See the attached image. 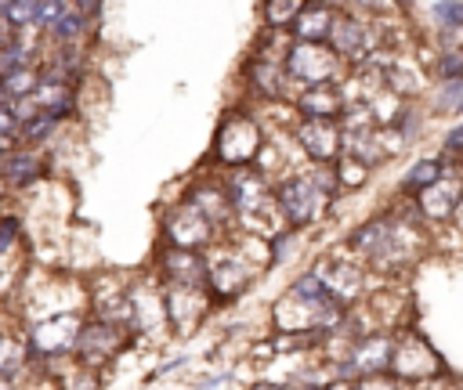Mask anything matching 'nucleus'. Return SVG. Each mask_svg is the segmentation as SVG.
I'll return each instance as SVG.
<instances>
[{
  "label": "nucleus",
  "instance_id": "obj_1",
  "mask_svg": "<svg viewBox=\"0 0 463 390\" xmlns=\"http://www.w3.org/2000/svg\"><path fill=\"white\" fill-rule=\"evenodd\" d=\"M336 191H340V184H336L333 166H318V173H293V177H286L275 188V206L286 217V224L293 231H300V228H307V224L326 217V209H329Z\"/></svg>",
  "mask_w": 463,
  "mask_h": 390
},
{
  "label": "nucleus",
  "instance_id": "obj_2",
  "mask_svg": "<svg viewBox=\"0 0 463 390\" xmlns=\"http://www.w3.org/2000/svg\"><path fill=\"white\" fill-rule=\"evenodd\" d=\"M260 148H264V134H260V123L250 116V112H228L213 134V159L239 170V166H253L260 159Z\"/></svg>",
  "mask_w": 463,
  "mask_h": 390
},
{
  "label": "nucleus",
  "instance_id": "obj_3",
  "mask_svg": "<svg viewBox=\"0 0 463 390\" xmlns=\"http://www.w3.org/2000/svg\"><path fill=\"white\" fill-rule=\"evenodd\" d=\"M282 61H286L289 79H297L304 87H315V83H333L340 76L344 58L333 51L329 40H289Z\"/></svg>",
  "mask_w": 463,
  "mask_h": 390
},
{
  "label": "nucleus",
  "instance_id": "obj_4",
  "mask_svg": "<svg viewBox=\"0 0 463 390\" xmlns=\"http://www.w3.org/2000/svg\"><path fill=\"white\" fill-rule=\"evenodd\" d=\"M391 372H394L405 386H412V383H420V379H430V376L445 372V365H441L438 350H434L416 329H402V332H394Z\"/></svg>",
  "mask_w": 463,
  "mask_h": 390
},
{
  "label": "nucleus",
  "instance_id": "obj_5",
  "mask_svg": "<svg viewBox=\"0 0 463 390\" xmlns=\"http://www.w3.org/2000/svg\"><path fill=\"white\" fill-rule=\"evenodd\" d=\"M329 43L351 65H362L365 58H373L383 47V40L376 36V25L369 22V14H358V11H336Z\"/></svg>",
  "mask_w": 463,
  "mask_h": 390
},
{
  "label": "nucleus",
  "instance_id": "obj_6",
  "mask_svg": "<svg viewBox=\"0 0 463 390\" xmlns=\"http://www.w3.org/2000/svg\"><path fill=\"white\" fill-rule=\"evenodd\" d=\"M293 137L315 166H333L344 155V123L340 119L300 116V123L293 126Z\"/></svg>",
  "mask_w": 463,
  "mask_h": 390
},
{
  "label": "nucleus",
  "instance_id": "obj_7",
  "mask_svg": "<svg viewBox=\"0 0 463 390\" xmlns=\"http://www.w3.org/2000/svg\"><path fill=\"white\" fill-rule=\"evenodd\" d=\"M449 170H452V173H445L441 181H434L430 188H423L420 195H412L420 217H423L430 228H445V224H452L456 206L463 202V170H459L456 159H452Z\"/></svg>",
  "mask_w": 463,
  "mask_h": 390
},
{
  "label": "nucleus",
  "instance_id": "obj_8",
  "mask_svg": "<svg viewBox=\"0 0 463 390\" xmlns=\"http://www.w3.org/2000/svg\"><path fill=\"white\" fill-rule=\"evenodd\" d=\"M210 235H213V220L192 202L177 206L166 217V242L174 249H203L210 242Z\"/></svg>",
  "mask_w": 463,
  "mask_h": 390
},
{
  "label": "nucleus",
  "instance_id": "obj_9",
  "mask_svg": "<svg viewBox=\"0 0 463 390\" xmlns=\"http://www.w3.org/2000/svg\"><path fill=\"white\" fill-rule=\"evenodd\" d=\"M116 347H119V325H112V321H87L76 332L72 354L80 361H87V354H90V365H101V361H109L116 354Z\"/></svg>",
  "mask_w": 463,
  "mask_h": 390
},
{
  "label": "nucleus",
  "instance_id": "obj_10",
  "mask_svg": "<svg viewBox=\"0 0 463 390\" xmlns=\"http://www.w3.org/2000/svg\"><path fill=\"white\" fill-rule=\"evenodd\" d=\"M347 108V94L336 83H315L297 98L300 116H318V119H340Z\"/></svg>",
  "mask_w": 463,
  "mask_h": 390
},
{
  "label": "nucleus",
  "instance_id": "obj_11",
  "mask_svg": "<svg viewBox=\"0 0 463 390\" xmlns=\"http://www.w3.org/2000/svg\"><path fill=\"white\" fill-rule=\"evenodd\" d=\"M228 195H232L235 213H257L260 202L268 199V177L253 166H239L235 177L228 181Z\"/></svg>",
  "mask_w": 463,
  "mask_h": 390
},
{
  "label": "nucleus",
  "instance_id": "obj_12",
  "mask_svg": "<svg viewBox=\"0 0 463 390\" xmlns=\"http://www.w3.org/2000/svg\"><path fill=\"white\" fill-rule=\"evenodd\" d=\"M246 76H250V87L260 90L264 98H286V83H289L286 61H279L271 54H260L246 65Z\"/></svg>",
  "mask_w": 463,
  "mask_h": 390
},
{
  "label": "nucleus",
  "instance_id": "obj_13",
  "mask_svg": "<svg viewBox=\"0 0 463 390\" xmlns=\"http://www.w3.org/2000/svg\"><path fill=\"white\" fill-rule=\"evenodd\" d=\"M333 22H336V7L307 0L304 11L297 14V22L289 25V32H293V40H329Z\"/></svg>",
  "mask_w": 463,
  "mask_h": 390
},
{
  "label": "nucleus",
  "instance_id": "obj_14",
  "mask_svg": "<svg viewBox=\"0 0 463 390\" xmlns=\"http://www.w3.org/2000/svg\"><path fill=\"white\" fill-rule=\"evenodd\" d=\"M449 166H452V159H445V155H423V159H416V162L402 173L398 191H402L405 199H412V195H420L423 188H430L434 181H441V177L449 173Z\"/></svg>",
  "mask_w": 463,
  "mask_h": 390
},
{
  "label": "nucleus",
  "instance_id": "obj_15",
  "mask_svg": "<svg viewBox=\"0 0 463 390\" xmlns=\"http://www.w3.org/2000/svg\"><path fill=\"white\" fill-rule=\"evenodd\" d=\"M427 105L434 116H459L463 112V79H434L427 90Z\"/></svg>",
  "mask_w": 463,
  "mask_h": 390
},
{
  "label": "nucleus",
  "instance_id": "obj_16",
  "mask_svg": "<svg viewBox=\"0 0 463 390\" xmlns=\"http://www.w3.org/2000/svg\"><path fill=\"white\" fill-rule=\"evenodd\" d=\"M36 105L43 108V112H51V116H58V119H65L69 112H72V90L65 87V83H54V79H40V87H36Z\"/></svg>",
  "mask_w": 463,
  "mask_h": 390
},
{
  "label": "nucleus",
  "instance_id": "obj_17",
  "mask_svg": "<svg viewBox=\"0 0 463 390\" xmlns=\"http://www.w3.org/2000/svg\"><path fill=\"white\" fill-rule=\"evenodd\" d=\"M430 72L434 79H463V43L459 40L441 43V51L430 61Z\"/></svg>",
  "mask_w": 463,
  "mask_h": 390
},
{
  "label": "nucleus",
  "instance_id": "obj_18",
  "mask_svg": "<svg viewBox=\"0 0 463 390\" xmlns=\"http://www.w3.org/2000/svg\"><path fill=\"white\" fill-rule=\"evenodd\" d=\"M4 177H7L11 184H29V181H36V177H40V159H36V152H11V155L4 159Z\"/></svg>",
  "mask_w": 463,
  "mask_h": 390
},
{
  "label": "nucleus",
  "instance_id": "obj_19",
  "mask_svg": "<svg viewBox=\"0 0 463 390\" xmlns=\"http://www.w3.org/2000/svg\"><path fill=\"white\" fill-rule=\"evenodd\" d=\"M333 173H336L340 191H344V188H347V191H354V188H362V184L369 181L373 166H365V162H362V159H354V155H340V159L333 162Z\"/></svg>",
  "mask_w": 463,
  "mask_h": 390
},
{
  "label": "nucleus",
  "instance_id": "obj_20",
  "mask_svg": "<svg viewBox=\"0 0 463 390\" xmlns=\"http://www.w3.org/2000/svg\"><path fill=\"white\" fill-rule=\"evenodd\" d=\"M0 83H4V90H7L11 101H22V98H33L36 94L40 76L29 65H22V69H11V72H0Z\"/></svg>",
  "mask_w": 463,
  "mask_h": 390
},
{
  "label": "nucleus",
  "instance_id": "obj_21",
  "mask_svg": "<svg viewBox=\"0 0 463 390\" xmlns=\"http://www.w3.org/2000/svg\"><path fill=\"white\" fill-rule=\"evenodd\" d=\"M304 4L307 0H264L260 14H264L268 29H289L297 22V14L304 11Z\"/></svg>",
  "mask_w": 463,
  "mask_h": 390
},
{
  "label": "nucleus",
  "instance_id": "obj_22",
  "mask_svg": "<svg viewBox=\"0 0 463 390\" xmlns=\"http://www.w3.org/2000/svg\"><path fill=\"white\" fill-rule=\"evenodd\" d=\"M54 130H58V116H51V112H43V108H40V116L25 119V126H22V134H25V141H29V144L47 141Z\"/></svg>",
  "mask_w": 463,
  "mask_h": 390
},
{
  "label": "nucleus",
  "instance_id": "obj_23",
  "mask_svg": "<svg viewBox=\"0 0 463 390\" xmlns=\"http://www.w3.org/2000/svg\"><path fill=\"white\" fill-rule=\"evenodd\" d=\"M409 0H347L351 11L358 14H369V18H387V14H398Z\"/></svg>",
  "mask_w": 463,
  "mask_h": 390
},
{
  "label": "nucleus",
  "instance_id": "obj_24",
  "mask_svg": "<svg viewBox=\"0 0 463 390\" xmlns=\"http://www.w3.org/2000/svg\"><path fill=\"white\" fill-rule=\"evenodd\" d=\"M83 29H87V14H83V11H69V14L51 29V36L61 40V43H72V40L83 36Z\"/></svg>",
  "mask_w": 463,
  "mask_h": 390
},
{
  "label": "nucleus",
  "instance_id": "obj_25",
  "mask_svg": "<svg viewBox=\"0 0 463 390\" xmlns=\"http://www.w3.org/2000/svg\"><path fill=\"white\" fill-rule=\"evenodd\" d=\"M36 11H40V0H11L4 7V18L11 22V29H22V25L36 22Z\"/></svg>",
  "mask_w": 463,
  "mask_h": 390
},
{
  "label": "nucleus",
  "instance_id": "obj_26",
  "mask_svg": "<svg viewBox=\"0 0 463 390\" xmlns=\"http://www.w3.org/2000/svg\"><path fill=\"white\" fill-rule=\"evenodd\" d=\"M69 14V0H40V11H36V25L43 29H54L61 18Z\"/></svg>",
  "mask_w": 463,
  "mask_h": 390
},
{
  "label": "nucleus",
  "instance_id": "obj_27",
  "mask_svg": "<svg viewBox=\"0 0 463 390\" xmlns=\"http://www.w3.org/2000/svg\"><path fill=\"white\" fill-rule=\"evenodd\" d=\"M441 155H445V159H456V162L463 166V123H452V126L445 130V137H441Z\"/></svg>",
  "mask_w": 463,
  "mask_h": 390
},
{
  "label": "nucleus",
  "instance_id": "obj_28",
  "mask_svg": "<svg viewBox=\"0 0 463 390\" xmlns=\"http://www.w3.org/2000/svg\"><path fill=\"white\" fill-rule=\"evenodd\" d=\"M271 242V256H268V267H279L289 253H293V242H297V235H293V228L289 231H282V235H271L268 238Z\"/></svg>",
  "mask_w": 463,
  "mask_h": 390
},
{
  "label": "nucleus",
  "instance_id": "obj_29",
  "mask_svg": "<svg viewBox=\"0 0 463 390\" xmlns=\"http://www.w3.org/2000/svg\"><path fill=\"white\" fill-rule=\"evenodd\" d=\"M18 231H22V220L18 217H0V253H7L14 246Z\"/></svg>",
  "mask_w": 463,
  "mask_h": 390
},
{
  "label": "nucleus",
  "instance_id": "obj_30",
  "mask_svg": "<svg viewBox=\"0 0 463 390\" xmlns=\"http://www.w3.org/2000/svg\"><path fill=\"white\" fill-rule=\"evenodd\" d=\"M18 123H25L11 105H0V134H18Z\"/></svg>",
  "mask_w": 463,
  "mask_h": 390
},
{
  "label": "nucleus",
  "instance_id": "obj_31",
  "mask_svg": "<svg viewBox=\"0 0 463 390\" xmlns=\"http://www.w3.org/2000/svg\"><path fill=\"white\" fill-rule=\"evenodd\" d=\"M18 354H11V347H7V339H0V376H11L14 368H18Z\"/></svg>",
  "mask_w": 463,
  "mask_h": 390
},
{
  "label": "nucleus",
  "instance_id": "obj_32",
  "mask_svg": "<svg viewBox=\"0 0 463 390\" xmlns=\"http://www.w3.org/2000/svg\"><path fill=\"white\" fill-rule=\"evenodd\" d=\"M322 390H354V379H344V376H333L322 383Z\"/></svg>",
  "mask_w": 463,
  "mask_h": 390
},
{
  "label": "nucleus",
  "instance_id": "obj_33",
  "mask_svg": "<svg viewBox=\"0 0 463 390\" xmlns=\"http://www.w3.org/2000/svg\"><path fill=\"white\" fill-rule=\"evenodd\" d=\"M76 11H83L87 18H94L101 11V0H76Z\"/></svg>",
  "mask_w": 463,
  "mask_h": 390
},
{
  "label": "nucleus",
  "instance_id": "obj_34",
  "mask_svg": "<svg viewBox=\"0 0 463 390\" xmlns=\"http://www.w3.org/2000/svg\"><path fill=\"white\" fill-rule=\"evenodd\" d=\"M11 43V22L4 18V11H0V47H7Z\"/></svg>",
  "mask_w": 463,
  "mask_h": 390
},
{
  "label": "nucleus",
  "instance_id": "obj_35",
  "mask_svg": "<svg viewBox=\"0 0 463 390\" xmlns=\"http://www.w3.org/2000/svg\"><path fill=\"white\" fill-rule=\"evenodd\" d=\"M0 152H14V134H0Z\"/></svg>",
  "mask_w": 463,
  "mask_h": 390
},
{
  "label": "nucleus",
  "instance_id": "obj_36",
  "mask_svg": "<svg viewBox=\"0 0 463 390\" xmlns=\"http://www.w3.org/2000/svg\"><path fill=\"white\" fill-rule=\"evenodd\" d=\"M253 390H293V386H286V383H257Z\"/></svg>",
  "mask_w": 463,
  "mask_h": 390
},
{
  "label": "nucleus",
  "instance_id": "obj_37",
  "mask_svg": "<svg viewBox=\"0 0 463 390\" xmlns=\"http://www.w3.org/2000/svg\"><path fill=\"white\" fill-rule=\"evenodd\" d=\"M11 98H7V90H4V83H0V105H7Z\"/></svg>",
  "mask_w": 463,
  "mask_h": 390
},
{
  "label": "nucleus",
  "instance_id": "obj_38",
  "mask_svg": "<svg viewBox=\"0 0 463 390\" xmlns=\"http://www.w3.org/2000/svg\"><path fill=\"white\" fill-rule=\"evenodd\" d=\"M318 4H329V7H340V4H347V0H318Z\"/></svg>",
  "mask_w": 463,
  "mask_h": 390
},
{
  "label": "nucleus",
  "instance_id": "obj_39",
  "mask_svg": "<svg viewBox=\"0 0 463 390\" xmlns=\"http://www.w3.org/2000/svg\"><path fill=\"white\" fill-rule=\"evenodd\" d=\"M7 4H11V0H0V11H4V7H7Z\"/></svg>",
  "mask_w": 463,
  "mask_h": 390
}]
</instances>
